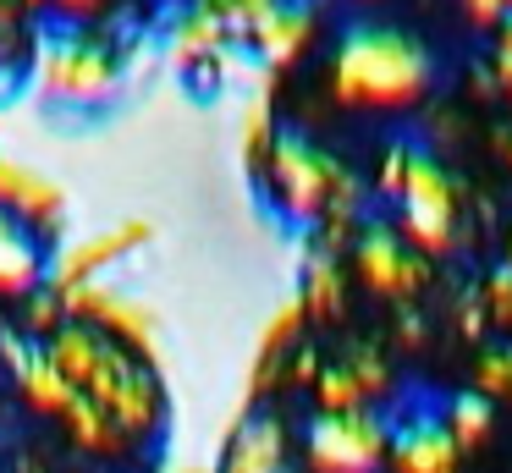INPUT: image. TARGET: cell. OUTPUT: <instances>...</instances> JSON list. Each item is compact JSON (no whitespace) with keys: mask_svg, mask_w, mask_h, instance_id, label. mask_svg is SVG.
I'll return each mask as SVG.
<instances>
[{"mask_svg":"<svg viewBox=\"0 0 512 473\" xmlns=\"http://www.w3.org/2000/svg\"><path fill=\"white\" fill-rule=\"evenodd\" d=\"M298 308L314 314V319H325V314L342 308V275H336L331 253H309V264H303V286H298Z\"/></svg>","mask_w":512,"mask_h":473,"instance_id":"obj_14","label":"cell"},{"mask_svg":"<svg viewBox=\"0 0 512 473\" xmlns=\"http://www.w3.org/2000/svg\"><path fill=\"white\" fill-rule=\"evenodd\" d=\"M0 215L34 231L39 242H50L67 220V182L0 143Z\"/></svg>","mask_w":512,"mask_h":473,"instance_id":"obj_9","label":"cell"},{"mask_svg":"<svg viewBox=\"0 0 512 473\" xmlns=\"http://www.w3.org/2000/svg\"><path fill=\"white\" fill-rule=\"evenodd\" d=\"M50 275V242L0 215V303H23Z\"/></svg>","mask_w":512,"mask_h":473,"instance_id":"obj_13","label":"cell"},{"mask_svg":"<svg viewBox=\"0 0 512 473\" xmlns=\"http://www.w3.org/2000/svg\"><path fill=\"white\" fill-rule=\"evenodd\" d=\"M507 160H512V143H507Z\"/></svg>","mask_w":512,"mask_h":473,"instance_id":"obj_26","label":"cell"},{"mask_svg":"<svg viewBox=\"0 0 512 473\" xmlns=\"http://www.w3.org/2000/svg\"><path fill=\"white\" fill-rule=\"evenodd\" d=\"M457 6H463L474 22H501V11H507V0H457Z\"/></svg>","mask_w":512,"mask_h":473,"instance_id":"obj_24","label":"cell"},{"mask_svg":"<svg viewBox=\"0 0 512 473\" xmlns=\"http://www.w3.org/2000/svg\"><path fill=\"white\" fill-rule=\"evenodd\" d=\"M435 83V55L397 22L353 17L331 50V94L353 110H397L413 105Z\"/></svg>","mask_w":512,"mask_h":473,"instance_id":"obj_2","label":"cell"},{"mask_svg":"<svg viewBox=\"0 0 512 473\" xmlns=\"http://www.w3.org/2000/svg\"><path fill=\"white\" fill-rule=\"evenodd\" d=\"M298 462V473H380L386 462L380 407H347V413L314 407L298 424Z\"/></svg>","mask_w":512,"mask_h":473,"instance_id":"obj_6","label":"cell"},{"mask_svg":"<svg viewBox=\"0 0 512 473\" xmlns=\"http://www.w3.org/2000/svg\"><path fill=\"white\" fill-rule=\"evenodd\" d=\"M446 424H452L457 446H474V440L490 435L496 424V407H490L485 391H446Z\"/></svg>","mask_w":512,"mask_h":473,"instance_id":"obj_15","label":"cell"},{"mask_svg":"<svg viewBox=\"0 0 512 473\" xmlns=\"http://www.w3.org/2000/svg\"><path fill=\"white\" fill-rule=\"evenodd\" d=\"M237 132H243V154H248V160H265V154H270V143H276V121H270V105L259 94L248 99L243 127H237Z\"/></svg>","mask_w":512,"mask_h":473,"instance_id":"obj_19","label":"cell"},{"mask_svg":"<svg viewBox=\"0 0 512 473\" xmlns=\"http://www.w3.org/2000/svg\"><path fill=\"white\" fill-rule=\"evenodd\" d=\"M177 6H182V0H177Z\"/></svg>","mask_w":512,"mask_h":473,"instance_id":"obj_28","label":"cell"},{"mask_svg":"<svg viewBox=\"0 0 512 473\" xmlns=\"http://www.w3.org/2000/svg\"><path fill=\"white\" fill-rule=\"evenodd\" d=\"M265 176L276 187V204L303 226L325 215H347V204H353V176L303 132H276L265 154Z\"/></svg>","mask_w":512,"mask_h":473,"instance_id":"obj_4","label":"cell"},{"mask_svg":"<svg viewBox=\"0 0 512 473\" xmlns=\"http://www.w3.org/2000/svg\"><path fill=\"white\" fill-rule=\"evenodd\" d=\"M353 264H358V275H364L380 297H408V292H419V286H424V259L413 253V242L402 237V231L386 226V220H375V226L358 231Z\"/></svg>","mask_w":512,"mask_h":473,"instance_id":"obj_10","label":"cell"},{"mask_svg":"<svg viewBox=\"0 0 512 473\" xmlns=\"http://www.w3.org/2000/svg\"><path fill=\"white\" fill-rule=\"evenodd\" d=\"M28 50H34V33H28L23 0H0V77L28 66Z\"/></svg>","mask_w":512,"mask_h":473,"instance_id":"obj_17","label":"cell"},{"mask_svg":"<svg viewBox=\"0 0 512 473\" xmlns=\"http://www.w3.org/2000/svg\"><path fill=\"white\" fill-rule=\"evenodd\" d=\"M17 308H23V314H17V330H23V336L34 341V347H45V341L56 336L61 325H67V303H61V297L50 292V286H39V292H28Z\"/></svg>","mask_w":512,"mask_h":473,"instance_id":"obj_16","label":"cell"},{"mask_svg":"<svg viewBox=\"0 0 512 473\" xmlns=\"http://www.w3.org/2000/svg\"><path fill=\"white\" fill-rule=\"evenodd\" d=\"M210 6L221 11V22H226V28H232V39L243 44L248 33H254V22H265L270 11L281 6V0H210Z\"/></svg>","mask_w":512,"mask_h":473,"instance_id":"obj_20","label":"cell"},{"mask_svg":"<svg viewBox=\"0 0 512 473\" xmlns=\"http://www.w3.org/2000/svg\"><path fill=\"white\" fill-rule=\"evenodd\" d=\"M485 292H490V314H496L501 325H512V259H501L496 270H490Z\"/></svg>","mask_w":512,"mask_h":473,"instance_id":"obj_22","label":"cell"},{"mask_svg":"<svg viewBox=\"0 0 512 473\" xmlns=\"http://www.w3.org/2000/svg\"><path fill=\"white\" fill-rule=\"evenodd\" d=\"M314 39V0H281L265 22H254V33L243 39V50L254 55L265 72H281L292 66Z\"/></svg>","mask_w":512,"mask_h":473,"instance_id":"obj_12","label":"cell"},{"mask_svg":"<svg viewBox=\"0 0 512 473\" xmlns=\"http://www.w3.org/2000/svg\"><path fill=\"white\" fill-rule=\"evenodd\" d=\"M45 358L56 363V369L72 380V391L89 396L138 451L155 446V440L166 435L171 396H166V380H160L155 363L122 352L116 341H105L100 330L78 325V319H67V325L45 341Z\"/></svg>","mask_w":512,"mask_h":473,"instance_id":"obj_1","label":"cell"},{"mask_svg":"<svg viewBox=\"0 0 512 473\" xmlns=\"http://www.w3.org/2000/svg\"><path fill=\"white\" fill-rule=\"evenodd\" d=\"M507 11H512V0H507Z\"/></svg>","mask_w":512,"mask_h":473,"instance_id":"obj_27","label":"cell"},{"mask_svg":"<svg viewBox=\"0 0 512 473\" xmlns=\"http://www.w3.org/2000/svg\"><path fill=\"white\" fill-rule=\"evenodd\" d=\"M215 468L221 473H298L292 468V435L281 424V413L254 407V413L237 418L232 440H226V457Z\"/></svg>","mask_w":512,"mask_h":473,"instance_id":"obj_11","label":"cell"},{"mask_svg":"<svg viewBox=\"0 0 512 473\" xmlns=\"http://www.w3.org/2000/svg\"><path fill=\"white\" fill-rule=\"evenodd\" d=\"M386 424V462L397 473H452L457 468V440L446 424V391L408 385L380 407Z\"/></svg>","mask_w":512,"mask_h":473,"instance_id":"obj_5","label":"cell"},{"mask_svg":"<svg viewBox=\"0 0 512 473\" xmlns=\"http://www.w3.org/2000/svg\"><path fill=\"white\" fill-rule=\"evenodd\" d=\"M155 237V226H149L144 215H127V220H111V226L100 231H83V237H67L61 248H50V275L45 286L56 297L78 292V286H94V281H111L116 264L133 259L144 242Z\"/></svg>","mask_w":512,"mask_h":473,"instance_id":"obj_8","label":"cell"},{"mask_svg":"<svg viewBox=\"0 0 512 473\" xmlns=\"http://www.w3.org/2000/svg\"><path fill=\"white\" fill-rule=\"evenodd\" d=\"M0 402H6V380H0Z\"/></svg>","mask_w":512,"mask_h":473,"instance_id":"obj_25","label":"cell"},{"mask_svg":"<svg viewBox=\"0 0 512 473\" xmlns=\"http://www.w3.org/2000/svg\"><path fill=\"white\" fill-rule=\"evenodd\" d=\"M127 61L111 39L89 28H50L28 50V83L45 105L61 110H100L122 94Z\"/></svg>","mask_w":512,"mask_h":473,"instance_id":"obj_3","label":"cell"},{"mask_svg":"<svg viewBox=\"0 0 512 473\" xmlns=\"http://www.w3.org/2000/svg\"><path fill=\"white\" fill-rule=\"evenodd\" d=\"M479 385L496 391V396H512V341L485 347V358H479Z\"/></svg>","mask_w":512,"mask_h":473,"instance_id":"obj_21","label":"cell"},{"mask_svg":"<svg viewBox=\"0 0 512 473\" xmlns=\"http://www.w3.org/2000/svg\"><path fill=\"white\" fill-rule=\"evenodd\" d=\"M61 303H67V319L100 330L105 341H116L122 352H133V358H144L160 369V319L138 292H127V286H116V281H94V286L67 292Z\"/></svg>","mask_w":512,"mask_h":473,"instance_id":"obj_7","label":"cell"},{"mask_svg":"<svg viewBox=\"0 0 512 473\" xmlns=\"http://www.w3.org/2000/svg\"><path fill=\"white\" fill-rule=\"evenodd\" d=\"M149 473H221L215 462H204V457H160Z\"/></svg>","mask_w":512,"mask_h":473,"instance_id":"obj_23","label":"cell"},{"mask_svg":"<svg viewBox=\"0 0 512 473\" xmlns=\"http://www.w3.org/2000/svg\"><path fill=\"white\" fill-rule=\"evenodd\" d=\"M28 17H56L61 28H89L94 17L111 11V0H23Z\"/></svg>","mask_w":512,"mask_h":473,"instance_id":"obj_18","label":"cell"}]
</instances>
